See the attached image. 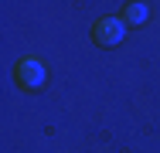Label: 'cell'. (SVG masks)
Returning a JSON list of instances; mask_svg holds the SVG:
<instances>
[{"instance_id": "6da1fadb", "label": "cell", "mask_w": 160, "mask_h": 153, "mask_svg": "<svg viewBox=\"0 0 160 153\" xmlns=\"http://www.w3.org/2000/svg\"><path fill=\"white\" fill-rule=\"evenodd\" d=\"M126 37V24L119 21V17H99L96 24H92V41L102 44V48H112V44H119Z\"/></svg>"}, {"instance_id": "7a4b0ae2", "label": "cell", "mask_w": 160, "mask_h": 153, "mask_svg": "<svg viewBox=\"0 0 160 153\" xmlns=\"http://www.w3.org/2000/svg\"><path fill=\"white\" fill-rule=\"evenodd\" d=\"M14 78H17V85L21 89H31V92H38L41 85H44V65L38 58H24V61H17L14 65Z\"/></svg>"}, {"instance_id": "3957f363", "label": "cell", "mask_w": 160, "mask_h": 153, "mask_svg": "<svg viewBox=\"0 0 160 153\" xmlns=\"http://www.w3.org/2000/svg\"><path fill=\"white\" fill-rule=\"evenodd\" d=\"M147 17H150V7H147V3H129L126 10H123V24H129V27L143 24Z\"/></svg>"}]
</instances>
